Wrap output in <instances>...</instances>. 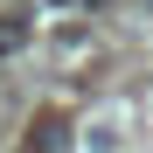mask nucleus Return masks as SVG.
Instances as JSON below:
<instances>
[{
  "label": "nucleus",
  "mask_w": 153,
  "mask_h": 153,
  "mask_svg": "<svg viewBox=\"0 0 153 153\" xmlns=\"http://www.w3.org/2000/svg\"><path fill=\"white\" fill-rule=\"evenodd\" d=\"M56 14H76V7H97V0H49Z\"/></svg>",
  "instance_id": "obj_1"
}]
</instances>
